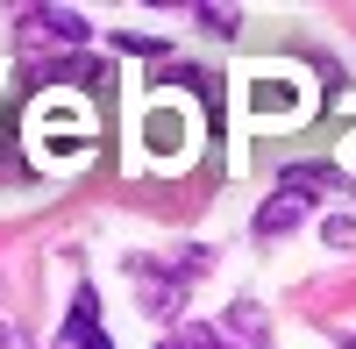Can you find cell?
<instances>
[{"label": "cell", "mask_w": 356, "mask_h": 349, "mask_svg": "<svg viewBox=\"0 0 356 349\" xmlns=\"http://www.w3.org/2000/svg\"><path fill=\"white\" fill-rule=\"evenodd\" d=\"M342 349H356V328H349V335H342Z\"/></svg>", "instance_id": "cell-10"}, {"label": "cell", "mask_w": 356, "mask_h": 349, "mask_svg": "<svg viewBox=\"0 0 356 349\" xmlns=\"http://www.w3.org/2000/svg\"><path fill=\"white\" fill-rule=\"evenodd\" d=\"M300 214H307V200H292V193H271L257 207V236L271 243V236H285V228H300Z\"/></svg>", "instance_id": "cell-3"}, {"label": "cell", "mask_w": 356, "mask_h": 349, "mask_svg": "<svg viewBox=\"0 0 356 349\" xmlns=\"http://www.w3.org/2000/svg\"><path fill=\"white\" fill-rule=\"evenodd\" d=\"M321 243L328 250H356V214H328L321 221Z\"/></svg>", "instance_id": "cell-6"}, {"label": "cell", "mask_w": 356, "mask_h": 349, "mask_svg": "<svg viewBox=\"0 0 356 349\" xmlns=\"http://www.w3.org/2000/svg\"><path fill=\"white\" fill-rule=\"evenodd\" d=\"M15 36L29 43V50H86V36H93V22H86L79 8H22V22H15Z\"/></svg>", "instance_id": "cell-1"}, {"label": "cell", "mask_w": 356, "mask_h": 349, "mask_svg": "<svg viewBox=\"0 0 356 349\" xmlns=\"http://www.w3.org/2000/svg\"><path fill=\"white\" fill-rule=\"evenodd\" d=\"M207 29H214V36H235V22H243V15H235V8H214V0H207V8H193Z\"/></svg>", "instance_id": "cell-8"}, {"label": "cell", "mask_w": 356, "mask_h": 349, "mask_svg": "<svg viewBox=\"0 0 356 349\" xmlns=\"http://www.w3.org/2000/svg\"><path fill=\"white\" fill-rule=\"evenodd\" d=\"M164 349H178V342H164Z\"/></svg>", "instance_id": "cell-11"}, {"label": "cell", "mask_w": 356, "mask_h": 349, "mask_svg": "<svg viewBox=\"0 0 356 349\" xmlns=\"http://www.w3.org/2000/svg\"><path fill=\"white\" fill-rule=\"evenodd\" d=\"M335 186H342V171H335V164H292L278 193H292V200H300V193H335Z\"/></svg>", "instance_id": "cell-4"}, {"label": "cell", "mask_w": 356, "mask_h": 349, "mask_svg": "<svg viewBox=\"0 0 356 349\" xmlns=\"http://www.w3.org/2000/svg\"><path fill=\"white\" fill-rule=\"evenodd\" d=\"M178 349H235V342H221V328H207V321H193L186 335H178Z\"/></svg>", "instance_id": "cell-7"}, {"label": "cell", "mask_w": 356, "mask_h": 349, "mask_svg": "<svg viewBox=\"0 0 356 349\" xmlns=\"http://www.w3.org/2000/svg\"><path fill=\"white\" fill-rule=\"evenodd\" d=\"M57 349H114L107 328H100V293L79 278V293H72V314H65V335H57Z\"/></svg>", "instance_id": "cell-2"}, {"label": "cell", "mask_w": 356, "mask_h": 349, "mask_svg": "<svg viewBox=\"0 0 356 349\" xmlns=\"http://www.w3.org/2000/svg\"><path fill=\"white\" fill-rule=\"evenodd\" d=\"M228 335H235V349H243V342L264 349V307H257V300H235V307H228Z\"/></svg>", "instance_id": "cell-5"}, {"label": "cell", "mask_w": 356, "mask_h": 349, "mask_svg": "<svg viewBox=\"0 0 356 349\" xmlns=\"http://www.w3.org/2000/svg\"><path fill=\"white\" fill-rule=\"evenodd\" d=\"M114 50H129V57H157L164 43H157V36H136V29H122V36H114Z\"/></svg>", "instance_id": "cell-9"}]
</instances>
